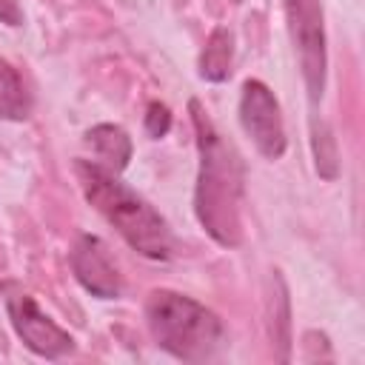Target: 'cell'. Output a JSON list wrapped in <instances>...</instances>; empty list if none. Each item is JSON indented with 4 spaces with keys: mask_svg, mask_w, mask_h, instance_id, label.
I'll list each match as a JSON object with an SVG mask.
<instances>
[{
    "mask_svg": "<svg viewBox=\"0 0 365 365\" xmlns=\"http://www.w3.org/2000/svg\"><path fill=\"white\" fill-rule=\"evenodd\" d=\"M231 66H234V34L225 26L211 29L202 51H200V77L208 83H222L231 77Z\"/></svg>",
    "mask_w": 365,
    "mask_h": 365,
    "instance_id": "cell-9",
    "label": "cell"
},
{
    "mask_svg": "<svg viewBox=\"0 0 365 365\" xmlns=\"http://www.w3.org/2000/svg\"><path fill=\"white\" fill-rule=\"evenodd\" d=\"M191 123L197 131V185H194V214L202 231L222 248H237L242 242V194L245 168L237 148L214 128L208 111L191 100Z\"/></svg>",
    "mask_w": 365,
    "mask_h": 365,
    "instance_id": "cell-1",
    "label": "cell"
},
{
    "mask_svg": "<svg viewBox=\"0 0 365 365\" xmlns=\"http://www.w3.org/2000/svg\"><path fill=\"white\" fill-rule=\"evenodd\" d=\"M83 143L91 151V163H97L106 171L120 174L128 165V160H131V137L120 125L100 123V125L86 131Z\"/></svg>",
    "mask_w": 365,
    "mask_h": 365,
    "instance_id": "cell-8",
    "label": "cell"
},
{
    "mask_svg": "<svg viewBox=\"0 0 365 365\" xmlns=\"http://www.w3.org/2000/svg\"><path fill=\"white\" fill-rule=\"evenodd\" d=\"M80 188L86 200L117 228V234L148 259H168L174 240L165 220L137 194L131 191L114 171L100 168L91 160H77L74 165Z\"/></svg>",
    "mask_w": 365,
    "mask_h": 365,
    "instance_id": "cell-2",
    "label": "cell"
},
{
    "mask_svg": "<svg viewBox=\"0 0 365 365\" xmlns=\"http://www.w3.org/2000/svg\"><path fill=\"white\" fill-rule=\"evenodd\" d=\"M68 262H71L77 282L88 294H94L100 299H117L120 297L123 279H120V271L111 262V254L100 237H91V234L77 237V242L71 245Z\"/></svg>",
    "mask_w": 365,
    "mask_h": 365,
    "instance_id": "cell-7",
    "label": "cell"
},
{
    "mask_svg": "<svg viewBox=\"0 0 365 365\" xmlns=\"http://www.w3.org/2000/svg\"><path fill=\"white\" fill-rule=\"evenodd\" d=\"M240 125L265 160H279L288 148L285 123L274 91L262 80H245L240 91Z\"/></svg>",
    "mask_w": 365,
    "mask_h": 365,
    "instance_id": "cell-6",
    "label": "cell"
},
{
    "mask_svg": "<svg viewBox=\"0 0 365 365\" xmlns=\"http://www.w3.org/2000/svg\"><path fill=\"white\" fill-rule=\"evenodd\" d=\"M311 151H314V165L322 180H336L339 177V151H336V137L331 125L322 117L311 120Z\"/></svg>",
    "mask_w": 365,
    "mask_h": 365,
    "instance_id": "cell-11",
    "label": "cell"
},
{
    "mask_svg": "<svg viewBox=\"0 0 365 365\" xmlns=\"http://www.w3.org/2000/svg\"><path fill=\"white\" fill-rule=\"evenodd\" d=\"M285 20L299 57V71H302L308 97L311 103H319L325 94V77H328L322 6L319 0H285Z\"/></svg>",
    "mask_w": 365,
    "mask_h": 365,
    "instance_id": "cell-4",
    "label": "cell"
},
{
    "mask_svg": "<svg viewBox=\"0 0 365 365\" xmlns=\"http://www.w3.org/2000/svg\"><path fill=\"white\" fill-rule=\"evenodd\" d=\"M31 114V94L20 77V71L9 63L0 60V120H29Z\"/></svg>",
    "mask_w": 365,
    "mask_h": 365,
    "instance_id": "cell-10",
    "label": "cell"
},
{
    "mask_svg": "<svg viewBox=\"0 0 365 365\" xmlns=\"http://www.w3.org/2000/svg\"><path fill=\"white\" fill-rule=\"evenodd\" d=\"M168 128H171V111H168V106L148 103V108H145V134L151 140H160V137L168 134Z\"/></svg>",
    "mask_w": 365,
    "mask_h": 365,
    "instance_id": "cell-12",
    "label": "cell"
},
{
    "mask_svg": "<svg viewBox=\"0 0 365 365\" xmlns=\"http://www.w3.org/2000/svg\"><path fill=\"white\" fill-rule=\"evenodd\" d=\"M3 302H6V314L9 322L14 328V334L23 339V345L43 356V359H60L66 354L74 351V336L68 331H63L37 302L31 294L20 291L17 285H3Z\"/></svg>",
    "mask_w": 365,
    "mask_h": 365,
    "instance_id": "cell-5",
    "label": "cell"
},
{
    "mask_svg": "<svg viewBox=\"0 0 365 365\" xmlns=\"http://www.w3.org/2000/svg\"><path fill=\"white\" fill-rule=\"evenodd\" d=\"M145 325L154 345L182 362L214 359L225 345L222 319L202 302L168 288H157L148 294Z\"/></svg>",
    "mask_w": 365,
    "mask_h": 365,
    "instance_id": "cell-3",
    "label": "cell"
},
{
    "mask_svg": "<svg viewBox=\"0 0 365 365\" xmlns=\"http://www.w3.org/2000/svg\"><path fill=\"white\" fill-rule=\"evenodd\" d=\"M0 23H6V26H11V29L23 23V14H20L17 0H0Z\"/></svg>",
    "mask_w": 365,
    "mask_h": 365,
    "instance_id": "cell-13",
    "label": "cell"
}]
</instances>
